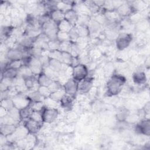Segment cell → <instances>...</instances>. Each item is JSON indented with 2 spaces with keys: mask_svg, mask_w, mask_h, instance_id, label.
<instances>
[{
  "mask_svg": "<svg viewBox=\"0 0 150 150\" xmlns=\"http://www.w3.org/2000/svg\"><path fill=\"white\" fill-rule=\"evenodd\" d=\"M126 79L118 73L112 74L108 78L106 84V93L108 96H115L120 94L125 86Z\"/></svg>",
  "mask_w": 150,
  "mask_h": 150,
  "instance_id": "6da1fadb",
  "label": "cell"
},
{
  "mask_svg": "<svg viewBox=\"0 0 150 150\" xmlns=\"http://www.w3.org/2000/svg\"><path fill=\"white\" fill-rule=\"evenodd\" d=\"M132 35L131 33H120L115 39V46L118 50L122 51L127 49L129 46L132 41Z\"/></svg>",
  "mask_w": 150,
  "mask_h": 150,
  "instance_id": "7a4b0ae2",
  "label": "cell"
},
{
  "mask_svg": "<svg viewBox=\"0 0 150 150\" xmlns=\"http://www.w3.org/2000/svg\"><path fill=\"white\" fill-rule=\"evenodd\" d=\"M42 32L50 40L57 39V33L59 31L57 28V24L50 19L48 22H46L42 26Z\"/></svg>",
  "mask_w": 150,
  "mask_h": 150,
  "instance_id": "3957f363",
  "label": "cell"
},
{
  "mask_svg": "<svg viewBox=\"0 0 150 150\" xmlns=\"http://www.w3.org/2000/svg\"><path fill=\"white\" fill-rule=\"evenodd\" d=\"M43 122L51 124L54 122L59 115V111L57 108L45 107L42 110Z\"/></svg>",
  "mask_w": 150,
  "mask_h": 150,
  "instance_id": "277c9868",
  "label": "cell"
},
{
  "mask_svg": "<svg viewBox=\"0 0 150 150\" xmlns=\"http://www.w3.org/2000/svg\"><path fill=\"white\" fill-rule=\"evenodd\" d=\"M88 74V69L86 65L79 63L73 67L72 77L78 82L86 78Z\"/></svg>",
  "mask_w": 150,
  "mask_h": 150,
  "instance_id": "5b68a950",
  "label": "cell"
},
{
  "mask_svg": "<svg viewBox=\"0 0 150 150\" xmlns=\"http://www.w3.org/2000/svg\"><path fill=\"white\" fill-rule=\"evenodd\" d=\"M136 133L144 136L149 137L150 133V121L149 118L141 120L135 126Z\"/></svg>",
  "mask_w": 150,
  "mask_h": 150,
  "instance_id": "8992f818",
  "label": "cell"
},
{
  "mask_svg": "<svg viewBox=\"0 0 150 150\" xmlns=\"http://www.w3.org/2000/svg\"><path fill=\"white\" fill-rule=\"evenodd\" d=\"M66 94L76 97L78 91V81L73 77L69 78L63 85Z\"/></svg>",
  "mask_w": 150,
  "mask_h": 150,
  "instance_id": "52a82bcc",
  "label": "cell"
},
{
  "mask_svg": "<svg viewBox=\"0 0 150 150\" xmlns=\"http://www.w3.org/2000/svg\"><path fill=\"white\" fill-rule=\"evenodd\" d=\"M94 79L87 76L86 78L78 82V91L79 94H87L93 87Z\"/></svg>",
  "mask_w": 150,
  "mask_h": 150,
  "instance_id": "ba28073f",
  "label": "cell"
},
{
  "mask_svg": "<svg viewBox=\"0 0 150 150\" xmlns=\"http://www.w3.org/2000/svg\"><path fill=\"white\" fill-rule=\"evenodd\" d=\"M43 123L39 122L31 118L24 120L23 125L25 127L29 133L35 134L40 131Z\"/></svg>",
  "mask_w": 150,
  "mask_h": 150,
  "instance_id": "9c48e42d",
  "label": "cell"
},
{
  "mask_svg": "<svg viewBox=\"0 0 150 150\" xmlns=\"http://www.w3.org/2000/svg\"><path fill=\"white\" fill-rule=\"evenodd\" d=\"M12 99L15 107L19 110L29 105L31 103V101L29 99L27 96L22 95V94H18Z\"/></svg>",
  "mask_w": 150,
  "mask_h": 150,
  "instance_id": "30bf717a",
  "label": "cell"
},
{
  "mask_svg": "<svg viewBox=\"0 0 150 150\" xmlns=\"http://www.w3.org/2000/svg\"><path fill=\"white\" fill-rule=\"evenodd\" d=\"M28 66L30 68L35 76H38L43 71V66L39 58L31 57Z\"/></svg>",
  "mask_w": 150,
  "mask_h": 150,
  "instance_id": "8fae6325",
  "label": "cell"
},
{
  "mask_svg": "<svg viewBox=\"0 0 150 150\" xmlns=\"http://www.w3.org/2000/svg\"><path fill=\"white\" fill-rule=\"evenodd\" d=\"M132 81L135 84L137 85H143L145 84L148 80L146 73L144 70H136L132 75Z\"/></svg>",
  "mask_w": 150,
  "mask_h": 150,
  "instance_id": "7c38bea8",
  "label": "cell"
},
{
  "mask_svg": "<svg viewBox=\"0 0 150 150\" xmlns=\"http://www.w3.org/2000/svg\"><path fill=\"white\" fill-rule=\"evenodd\" d=\"M116 11L121 18H125L127 17L128 18L133 12H134L131 4L128 2H125L117 8Z\"/></svg>",
  "mask_w": 150,
  "mask_h": 150,
  "instance_id": "4fadbf2b",
  "label": "cell"
},
{
  "mask_svg": "<svg viewBox=\"0 0 150 150\" xmlns=\"http://www.w3.org/2000/svg\"><path fill=\"white\" fill-rule=\"evenodd\" d=\"M75 99L74 97L65 94L60 100V107L66 111H70L73 107V101Z\"/></svg>",
  "mask_w": 150,
  "mask_h": 150,
  "instance_id": "5bb4252c",
  "label": "cell"
},
{
  "mask_svg": "<svg viewBox=\"0 0 150 150\" xmlns=\"http://www.w3.org/2000/svg\"><path fill=\"white\" fill-rule=\"evenodd\" d=\"M35 40V39L24 34L17 40L16 43L25 48L31 49L33 46Z\"/></svg>",
  "mask_w": 150,
  "mask_h": 150,
  "instance_id": "9a60e30c",
  "label": "cell"
},
{
  "mask_svg": "<svg viewBox=\"0 0 150 150\" xmlns=\"http://www.w3.org/2000/svg\"><path fill=\"white\" fill-rule=\"evenodd\" d=\"M78 17L79 14L73 8H71L64 12V19L68 21L73 26L76 25Z\"/></svg>",
  "mask_w": 150,
  "mask_h": 150,
  "instance_id": "2e32d148",
  "label": "cell"
},
{
  "mask_svg": "<svg viewBox=\"0 0 150 150\" xmlns=\"http://www.w3.org/2000/svg\"><path fill=\"white\" fill-rule=\"evenodd\" d=\"M130 114V110L126 107L120 106L117 111L115 117L118 122L125 121Z\"/></svg>",
  "mask_w": 150,
  "mask_h": 150,
  "instance_id": "e0dca14e",
  "label": "cell"
},
{
  "mask_svg": "<svg viewBox=\"0 0 150 150\" xmlns=\"http://www.w3.org/2000/svg\"><path fill=\"white\" fill-rule=\"evenodd\" d=\"M49 13L50 19L57 24L64 19V12L59 9H54Z\"/></svg>",
  "mask_w": 150,
  "mask_h": 150,
  "instance_id": "ac0fdd59",
  "label": "cell"
},
{
  "mask_svg": "<svg viewBox=\"0 0 150 150\" xmlns=\"http://www.w3.org/2000/svg\"><path fill=\"white\" fill-rule=\"evenodd\" d=\"M103 26L97 22L94 19H91L88 25V30L90 32V35H96L97 33H99L101 32L102 30V28Z\"/></svg>",
  "mask_w": 150,
  "mask_h": 150,
  "instance_id": "d6986e66",
  "label": "cell"
},
{
  "mask_svg": "<svg viewBox=\"0 0 150 150\" xmlns=\"http://www.w3.org/2000/svg\"><path fill=\"white\" fill-rule=\"evenodd\" d=\"M18 76V70L12 67H6L5 70L2 71L1 73V79L6 78L13 80Z\"/></svg>",
  "mask_w": 150,
  "mask_h": 150,
  "instance_id": "ffe728a7",
  "label": "cell"
},
{
  "mask_svg": "<svg viewBox=\"0 0 150 150\" xmlns=\"http://www.w3.org/2000/svg\"><path fill=\"white\" fill-rule=\"evenodd\" d=\"M47 66L53 71L59 73L62 70L63 63L57 59L49 58Z\"/></svg>",
  "mask_w": 150,
  "mask_h": 150,
  "instance_id": "44dd1931",
  "label": "cell"
},
{
  "mask_svg": "<svg viewBox=\"0 0 150 150\" xmlns=\"http://www.w3.org/2000/svg\"><path fill=\"white\" fill-rule=\"evenodd\" d=\"M16 128L17 126L14 124H1V134L7 137L12 134Z\"/></svg>",
  "mask_w": 150,
  "mask_h": 150,
  "instance_id": "7402d4cb",
  "label": "cell"
},
{
  "mask_svg": "<svg viewBox=\"0 0 150 150\" xmlns=\"http://www.w3.org/2000/svg\"><path fill=\"white\" fill-rule=\"evenodd\" d=\"M37 81L39 86L49 87V85L53 81V80H52V79L49 77L47 76H46L45 73L42 72L40 74H39L38 76Z\"/></svg>",
  "mask_w": 150,
  "mask_h": 150,
  "instance_id": "603a6c76",
  "label": "cell"
},
{
  "mask_svg": "<svg viewBox=\"0 0 150 150\" xmlns=\"http://www.w3.org/2000/svg\"><path fill=\"white\" fill-rule=\"evenodd\" d=\"M73 57H74L70 54V53L67 52H62L60 61L63 64L71 66Z\"/></svg>",
  "mask_w": 150,
  "mask_h": 150,
  "instance_id": "cb8c5ba5",
  "label": "cell"
},
{
  "mask_svg": "<svg viewBox=\"0 0 150 150\" xmlns=\"http://www.w3.org/2000/svg\"><path fill=\"white\" fill-rule=\"evenodd\" d=\"M18 75L24 79L34 76L32 71L28 66H22L18 70Z\"/></svg>",
  "mask_w": 150,
  "mask_h": 150,
  "instance_id": "d4e9b609",
  "label": "cell"
},
{
  "mask_svg": "<svg viewBox=\"0 0 150 150\" xmlns=\"http://www.w3.org/2000/svg\"><path fill=\"white\" fill-rule=\"evenodd\" d=\"M28 91H30V92L26 96H28L29 99L31 101V102L43 101L45 98L40 94V93L38 92V90H35V91L28 90Z\"/></svg>",
  "mask_w": 150,
  "mask_h": 150,
  "instance_id": "484cf974",
  "label": "cell"
},
{
  "mask_svg": "<svg viewBox=\"0 0 150 150\" xmlns=\"http://www.w3.org/2000/svg\"><path fill=\"white\" fill-rule=\"evenodd\" d=\"M77 33L79 37H89L90 36V32L88 30V26L85 25H76L75 26Z\"/></svg>",
  "mask_w": 150,
  "mask_h": 150,
  "instance_id": "4316f807",
  "label": "cell"
},
{
  "mask_svg": "<svg viewBox=\"0 0 150 150\" xmlns=\"http://www.w3.org/2000/svg\"><path fill=\"white\" fill-rule=\"evenodd\" d=\"M73 27L68 21H67L65 19H63L61 22H60L59 23H57V28L58 30L59 31L62 32H68L71 29V28Z\"/></svg>",
  "mask_w": 150,
  "mask_h": 150,
  "instance_id": "83f0119b",
  "label": "cell"
},
{
  "mask_svg": "<svg viewBox=\"0 0 150 150\" xmlns=\"http://www.w3.org/2000/svg\"><path fill=\"white\" fill-rule=\"evenodd\" d=\"M43 102H44L45 106L47 107L57 108L59 107H60V101L54 100L51 98L50 97L45 98L43 100Z\"/></svg>",
  "mask_w": 150,
  "mask_h": 150,
  "instance_id": "f1b7e54d",
  "label": "cell"
},
{
  "mask_svg": "<svg viewBox=\"0 0 150 150\" xmlns=\"http://www.w3.org/2000/svg\"><path fill=\"white\" fill-rule=\"evenodd\" d=\"M33 112L32 109L31 108L30 105L19 110V113L21 120H26L28 118H30L32 113Z\"/></svg>",
  "mask_w": 150,
  "mask_h": 150,
  "instance_id": "f546056e",
  "label": "cell"
},
{
  "mask_svg": "<svg viewBox=\"0 0 150 150\" xmlns=\"http://www.w3.org/2000/svg\"><path fill=\"white\" fill-rule=\"evenodd\" d=\"M66 94L65 91L63 88V87H62L61 88L59 89L58 90L54 91L51 93L50 97L54 100H56L57 101H60L62 98Z\"/></svg>",
  "mask_w": 150,
  "mask_h": 150,
  "instance_id": "4dcf8cb0",
  "label": "cell"
},
{
  "mask_svg": "<svg viewBox=\"0 0 150 150\" xmlns=\"http://www.w3.org/2000/svg\"><path fill=\"white\" fill-rule=\"evenodd\" d=\"M91 16L86 15H79L78 20L76 25H85L88 26L90 21Z\"/></svg>",
  "mask_w": 150,
  "mask_h": 150,
  "instance_id": "1f68e13d",
  "label": "cell"
},
{
  "mask_svg": "<svg viewBox=\"0 0 150 150\" xmlns=\"http://www.w3.org/2000/svg\"><path fill=\"white\" fill-rule=\"evenodd\" d=\"M1 107H2L8 111L15 107V105L12 99L9 98L1 100Z\"/></svg>",
  "mask_w": 150,
  "mask_h": 150,
  "instance_id": "d6a6232c",
  "label": "cell"
},
{
  "mask_svg": "<svg viewBox=\"0 0 150 150\" xmlns=\"http://www.w3.org/2000/svg\"><path fill=\"white\" fill-rule=\"evenodd\" d=\"M60 43L61 42H59L57 39L49 40L47 42L49 50L50 51V50H60Z\"/></svg>",
  "mask_w": 150,
  "mask_h": 150,
  "instance_id": "836d02e7",
  "label": "cell"
},
{
  "mask_svg": "<svg viewBox=\"0 0 150 150\" xmlns=\"http://www.w3.org/2000/svg\"><path fill=\"white\" fill-rule=\"evenodd\" d=\"M38 92L40 93V94L44 98H47L50 96L51 94V91L49 90L48 87L46 86H39L38 89Z\"/></svg>",
  "mask_w": 150,
  "mask_h": 150,
  "instance_id": "e575fe53",
  "label": "cell"
},
{
  "mask_svg": "<svg viewBox=\"0 0 150 150\" xmlns=\"http://www.w3.org/2000/svg\"><path fill=\"white\" fill-rule=\"evenodd\" d=\"M30 106L33 111H42L45 107V105L43 101H34L30 103Z\"/></svg>",
  "mask_w": 150,
  "mask_h": 150,
  "instance_id": "d590c367",
  "label": "cell"
},
{
  "mask_svg": "<svg viewBox=\"0 0 150 150\" xmlns=\"http://www.w3.org/2000/svg\"><path fill=\"white\" fill-rule=\"evenodd\" d=\"M56 39L60 42H66V41H70L68 32H62V31H59V30L58 31V32L57 33Z\"/></svg>",
  "mask_w": 150,
  "mask_h": 150,
  "instance_id": "8d00e7d4",
  "label": "cell"
},
{
  "mask_svg": "<svg viewBox=\"0 0 150 150\" xmlns=\"http://www.w3.org/2000/svg\"><path fill=\"white\" fill-rule=\"evenodd\" d=\"M89 37H86V38H83V37H79L77 40H76V43L77 45L80 47V48L82 50L84 48H85L88 43L89 42Z\"/></svg>",
  "mask_w": 150,
  "mask_h": 150,
  "instance_id": "74e56055",
  "label": "cell"
},
{
  "mask_svg": "<svg viewBox=\"0 0 150 150\" xmlns=\"http://www.w3.org/2000/svg\"><path fill=\"white\" fill-rule=\"evenodd\" d=\"M69 35L70 40L71 42H76L77 39L79 38V36L77 33L76 28L75 26H73L69 32Z\"/></svg>",
  "mask_w": 150,
  "mask_h": 150,
  "instance_id": "f35d334b",
  "label": "cell"
},
{
  "mask_svg": "<svg viewBox=\"0 0 150 150\" xmlns=\"http://www.w3.org/2000/svg\"><path fill=\"white\" fill-rule=\"evenodd\" d=\"M71 46V41H66V42H61L60 46V50L61 52H67L70 53Z\"/></svg>",
  "mask_w": 150,
  "mask_h": 150,
  "instance_id": "ab89813d",
  "label": "cell"
},
{
  "mask_svg": "<svg viewBox=\"0 0 150 150\" xmlns=\"http://www.w3.org/2000/svg\"><path fill=\"white\" fill-rule=\"evenodd\" d=\"M63 86L57 80H53L48 87L50 90L51 93H53L61 88Z\"/></svg>",
  "mask_w": 150,
  "mask_h": 150,
  "instance_id": "60d3db41",
  "label": "cell"
},
{
  "mask_svg": "<svg viewBox=\"0 0 150 150\" xmlns=\"http://www.w3.org/2000/svg\"><path fill=\"white\" fill-rule=\"evenodd\" d=\"M30 118H31L32 119L39 122L43 123L42 115V112L41 111H33Z\"/></svg>",
  "mask_w": 150,
  "mask_h": 150,
  "instance_id": "b9f144b4",
  "label": "cell"
},
{
  "mask_svg": "<svg viewBox=\"0 0 150 150\" xmlns=\"http://www.w3.org/2000/svg\"><path fill=\"white\" fill-rule=\"evenodd\" d=\"M68 112H69V113L66 116V120L69 122H72L77 119V114L74 111H71V110L70 111H68Z\"/></svg>",
  "mask_w": 150,
  "mask_h": 150,
  "instance_id": "7bdbcfd3",
  "label": "cell"
},
{
  "mask_svg": "<svg viewBox=\"0 0 150 150\" xmlns=\"http://www.w3.org/2000/svg\"><path fill=\"white\" fill-rule=\"evenodd\" d=\"M0 111H1V117H2L8 114V110H6L5 108H3L2 107H1Z\"/></svg>",
  "mask_w": 150,
  "mask_h": 150,
  "instance_id": "ee69618b",
  "label": "cell"
}]
</instances>
